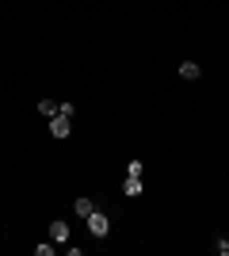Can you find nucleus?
Listing matches in <instances>:
<instances>
[{
  "instance_id": "1",
  "label": "nucleus",
  "mask_w": 229,
  "mask_h": 256,
  "mask_svg": "<svg viewBox=\"0 0 229 256\" xmlns=\"http://www.w3.org/2000/svg\"><path fill=\"white\" fill-rule=\"evenodd\" d=\"M107 230H111V218L103 210H92V214H88V234H92V237H107Z\"/></svg>"
},
{
  "instance_id": "4",
  "label": "nucleus",
  "mask_w": 229,
  "mask_h": 256,
  "mask_svg": "<svg viewBox=\"0 0 229 256\" xmlns=\"http://www.w3.org/2000/svg\"><path fill=\"white\" fill-rule=\"evenodd\" d=\"M50 237H54V241H69V222H61V218L50 222Z\"/></svg>"
},
{
  "instance_id": "6",
  "label": "nucleus",
  "mask_w": 229,
  "mask_h": 256,
  "mask_svg": "<svg viewBox=\"0 0 229 256\" xmlns=\"http://www.w3.org/2000/svg\"><path fill=\"white\" fill-rule=\"evenodd\" d=\"M73 210H76V214H80V218H84V222H88V214L96 210V203H92V199H84V195H80V199H76V203H73Z\"/></svg>"
},
{
  "instance_id": "9",
  "label": "nucleus",
  "mask_w": 229,
  "mask_h": 256,
  "mask_svg": "<svg viewBox=\"0 0 229 256\" xmlns=\"http://www.w3.org/2000/svg\"><path fill=\"white\" fill-rule=\"evenodd\" d=\"M218 252H226V256H229V237H222V241H218Z\"/></svg>"
},
{
  "instance_id": "5",
  "label": "nucleus",
  "mask_w": 229,
  "mask_h": 256,
  "mask_svg": "<svg viewBox=\"0 0 229 256\" xmlns=\"http://www.w3.org/2000/svg\"><path fill=\"white\" fill-rule=\"evenodd\" d=\"M180 76H184V80H199V76H203V69H199L195 62H184V65H180Z\"/></svg>"
},
{
  "instance_id": "7",
  "label": "nucleus",
  "mask_w": 229,
  "mask_h": 256,
  "mask_svg": "<svg viewBox=\"0 0 229 256\" xmlns=\"http://www.w3.org/2000/svg\"><path fill=\"white\" fill-rule=\"evenodd\" d=\"M57 107H61V104H54V100H38V111H42L46 118H54V115H57Z\"/></svg>"
},
{
  "instance_id": "2",
  "label": "nucleus",
  "mask_w": 229,
  "mask_h": 256,
  "mask_svg": "<svg viewBox=\"0 0 229 256\" xmlns=\"http://www.w3.org/2000/svg\"><path fill=\"white\" fill-rule=\"evenodd\" d=\"M69 130H73V118L57 111V115H54V122H50V134H54V138H69Z\"/></svg>"
},
{
  "instance_id": "8",
  "label": "nucleus",
  "mask_w": 229,
  "mask_h": 256,
  "mask_svg": "<svg viewBox=\"0 0 229 256\" xmlns=\"http://www.w3.org/2000/svg\"><path fill=\"white\" fill-rule=\"evenodd\" d=\"M142 172H145V164H142V160H130V168H126V176H142Z\"/></svg>"
},
{
  "instance_id": "3",
  "label": "nucleus",
  "mask_w": 229,
  "mask_h": 256,
  "mask_svg": "<svg viewBox=\"0 0 229 256\" xmlns=\"http://www.w3.org/2000/svg\"><path fill=\"white\" fill-rule=\"evenodd\" d=\"M122 188H126V195H130V199H138V195L145 192V184H142V176H126V184H122Z\"/></svg>"
}]
</instances>
